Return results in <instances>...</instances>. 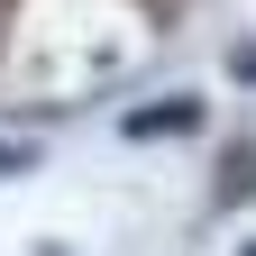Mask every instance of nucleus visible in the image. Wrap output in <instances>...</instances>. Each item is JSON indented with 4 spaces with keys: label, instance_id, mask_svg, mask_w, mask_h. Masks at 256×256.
I'll list each match as a JSON object with an SVG mask.
<instances>
[{
    "label": "nucleus",
    "instance_id": "obj_2",
    "mask_svg": "<svg viewBox=\"0 0 256 256\" xmlns=\"http://www.w3.org/2000/svg\"><path fill=\"white\" fill-rule=\"evenodd\" d=\"M238 256H256V247H238Z\"/></svg>",
    "mask_w": 256,
    "mask_h": 256
},
{
    "label": "nucleus",
    "instance_id": "obj_1",
    "mask_svg": "<svg viewBox=\"0 0 256 256\" xmlns=\"http://www.w3.org/2000/svg\"><path fill=\"white\" fill-rule=\"evenodd\" d=\"M156 128H192V101H174V110H138V119H128V138H156Z\"/></svg>",
    "mask_w": 256,
    "mask_h": 256
}]
</instances>
